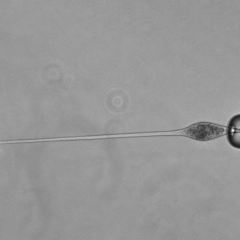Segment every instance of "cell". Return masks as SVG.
I'll return each instance as SVG.
<instances>
[{"mask_svg": "<svg viewBox=\"0 0 240 240\" xmlns=\"http://www.w3.org/2000/svg\"><path fill=\"white\" fill-rule=\"evenodd\" d=\"M240 116L236 115L230 120L226 134L228 142L233 147L240 148Z\"/></svg>", "mask_w": 240, "mask_h": 240, "instance_id": "6da1fadb", "label": "cell"}]
</instances>
